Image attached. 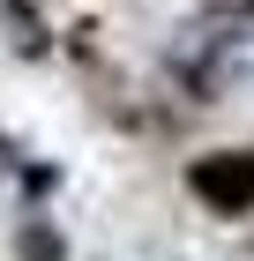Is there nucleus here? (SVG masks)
Returning <instances> with one entry per match:
<instances>
[{"mask_svg":"<svg viewBox=\"0 0 254 261\" xmlns=\"http://www.w3.org/2000/svg\"><path fill=\"white\" fill-rule=\"evenodd\" d=\"M179 179H187V194H195L210 217H224V224H247V217H254V149H247V142L187 157Z\"/></svg>","mask_w":254,"mask_h":261,"instance_id":"1","label":"nucleus"},{"mask_svg":"<svg viewBox=\"0 0 254 261\" xmlns=\"http://www.w3.org/2000/svg\"><path fill=\"white\" fill-rule=\"evenodd\" d=\"M172 45L247 67V53H254V0H202L195 15L179 22V38H172Z\"/></svg>","mask_w":254,"mask_h":261,"instance_id":"2","label":"nucleus"},{"mask_svg":"<svg viewBox=\"0 0 254 261\" xmlns=\"http://www.w3.org/2000/svg\"><path fill=\"white\" fill-rule=\"evenodd\" d=\"M0 30L22 60H53V22H45L38 0H0Z\"/></svg>","mask_w":254,"mask_h":261,"instance_id":"3","label":"nucleus"},{"mask_svg":"<svg viewBox=\"0 0 254 261\" xmlns=\"http://www.w3.org/2000/svg\"><path fill=\"white\" fill-rule=\"evenodd\" d=\"M8 254H15V261H75V254H67V231H60L45 209L15 217V231H8Z\"/></svg>","mask_w":254,"mask_h":261,"instance_id":"4","label":"nucleus"}]
</instances>
